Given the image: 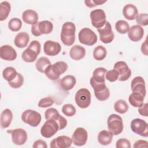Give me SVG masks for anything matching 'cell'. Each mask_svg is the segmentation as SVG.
<instances>
[{"mask_svg": "<svg viewBox=\"0 0 148 148\" xmlns=\"http://www.w3.org/2000/svg\"><path fill=\"white\" fill-rule=\"evenodd\" d=\"M76 26L72 22L68 21L63 24L61 31V40L66 46L72 45L75 40Z\"/></svg>", "mask_w": 148, "mask_h": 148, "instance_id": "cell-1", "label": "cell"}, {"mask_svg": "<svg viewBox=\"0 0 148 148\" xmlns=\"http://www.w3.org/2000/svg\"><path fill=\"white\" fill-rule=\"evenodd\" d=\"M68 64L64 61H58L50 65L45 70V75L51 80H56L68 69Z\"/></svg>", "mask_w": 148, "mask_h": 148, "instance_id": "cell-2", "label": "cell"}, {"mask_svg": "<svg viewBox=\"0 0 148 148\" xmlns=\"http://www.w3.org/2000/svg\"><path fill=\"white\" fill-rule=\"evenodd\" d=\"M40 52V43L36 40H32L21 54L22 59L26 62H33Z\"/></svg>", "mask_w": 148, "mask_h": 148, "instance_id": "cell-3", "label": "cell"}, {"mask_svg": "<svg viewBox=\"0 0 148 148\" xmlns=\"http://www.w3.org/2000/svg\"><path fill=\"white\" fill-rule=\"evenodd\" d=\"M108 128L113 135L120 134L124 128L123 119L121 117L116 114H110L107 120Z\"/></svg>", "mask_w": 148, "mask_h": 148, "instance_id": "cell-4", "label": "cell"}, {"mask_svg": "<svg viewBox=\"0 0 148 148\" xmlns=\"http://www.w3.org/2000/svg\"><path fill=\"white\" fill-rule=\"evenodd\" d=\"M90 83L94 89L95 96L98 100L100 101H105L109 98L110 96V91L109 88L105 85V82H97L91 77Z\"/></svg>", "mask_w": 148, "mask_h": 148, "instance_id": "cell-5", "label": "cell"}, {"mask_svg": "<svg viewBox=\"0 0 148 148\" xmlns=\"http://www.w3.org/2000/svg\"><path fill=\"white\" fill-rule=\"evenodd\" d=\"M75 100L76 105L82 109L88 108L91 101V95L90 91L85 88H82L77 91Z\"/></svg>", "mask_w": 148, "mask_h": 148, "instance_id": "cell-6", "label": "cell"}, {"mask_svg": "<svg viewBox=\"0 0 148 148\" xmlns=\"http://www.w3.org/2000/svg\"><path fill=\"white\" fill-rule=\"evenodd\" d=\"M53 29V23L48 20L39 21L32 25L31 31L35 36H39L42 34H50Z\"/></svg>", "mask_w": 148, "mask_h": 148, "instance_id": "cell-7", "label": "cell"}, {"mask_svg": "<svg viewBox=\"0 0 148 148\" xmlns=\"http://www.w3.org/2000/svg\"><path fill=\"white\" fill-rule=\"evenodd\" d=\"M78 38L80 43L87 46H92L98 40L96 34L88 28H83L79 32Z\"/></svg>", "mask_w": 148, "mask_h": 148, "instance_id": "cell-8", "label": "cell"}, {"mask_svg": "<svg viewBox=\"0 0 148 148\" xmlns=\"http://www.w3.org/2000/svg\"><path fill=\"white\" fill-rule=\"evenodd\" d=\"M21 120L25 123L31 127H37L42 120L41 114L34 110L27 109L24 111L21 114Z\"/></svg>", "mask_w": 148, "mask_h": 148, "instance_id": "cell-9", "label": "cell"}, {"mask_svg": "<svg viewBox=\"0 0 148 148\" xmlns=\"http://www.w3.org/2000/svg\"><path fill=\"white\" fill-rule=\"evenodd\" d=\"M59 130V125L55 120H47L40 129V134L46 138L52 137Z\"/></svg>", "mask_w": 148, "mask_h": 148, "instance_id": "cell-10", "label": "cell"}, {"mask_svg": "<svg viewBox=\"0 0 148 148\" xmlns=\"http://www.w3.org/2000/svg\"><path fill=\"white\" fill-rule=\"evenodd\" d=\"M131 129L133 132L141 136H148V124L141 119H133L131 122Z\"/></svg>", "mask_w": 148, "mask_h": 148, "instance_id": "cell-11", "label": "cell"}, {"mask_svg": "<svg viewBox=\"0 0 148 148\" xmlns=\"http://www.w3.org/2000/svg\"><path fill=\"white\" fill-rule=\"evenodd\" d=\"M90 18L92 25L96 28L99 29L104 26L106 20L105 12L101 9H97L90 12Z\"/></svg>", "mask_w": 148, "mask_h": 148, "instance_id": "cell-12", "label": "cell"}, {"mask_svg": "<svg viewBox=\"0 0 148 148\" xmlns=\"http://www.w3.org/2000/svg\"><path fill=\"white\" fill-rule=\"evenodd\" d=\"M113 69L119 73L118 80L120 82L127 80L131 76V71L127 64L123 61L116 62L113 66Z\"/></svg>", "mask_w": 148, "mask_h": 148, "instance_id": "cell-13", "label": "cell"}, {"mask_svg": "<svg viewBox=\"0 0 148 148\" xmlns=\"http://www.w3.org/2000/svg\"><path fill=\"white\" fill-rule=\"evenodd\" d=\"M99 34L100 40L103 43H111L114 37L112 29V26L109 21H106L104 26L101 28L97 29Z\"/></svg>", "mask_w": 148, "mask_h": 148, "instance_id": "cell-14", "label": "cell"}, {"mask_svg": "<svg viewBox=\"0 0 148 148\" xmlns=\"http://www.w3.org/2000/svg\"><path fill=\"white\" fill-rule=\"evenodd\" d=\"M88 139V133L87 131L82 127L77 128L72 136L73 143L77 146H84Z\"/></svg>", "mask_w": 148, "mask_h": 148, "instance_id": "cell-15", "label": "cell"}, {"mask_svg": "<svg viewBox=\"0 0 148 148\" xmlns=\"http://www.w3.org/2000/svg\"><path fill=\"white\" fill-rule=\"evenodd\" d=\"M7 132L11 134L12 142L16 145H23L27 140V133L23 128L8 130Z\"/></svg>", "mask_w": 148, "mask_h": 148, "instance_id": "cell-16", "label": "cell"}, {"mask_svg": "<svg viewBox=\"0 0 148 148\" xmlns=\"http://www.w3.org/2000/svg\"><path fill=\"white\" fill-rule=\"evenodd\" d=\"M131 88L132 92H138L143 97L146 95V86L143 78L141 76L134 77L131 83Z\"/></svg>", "mask_w": 148, "mask_h": 148, "instance_id": "cell-17", "label": "cell"}, {"mask_svg": "<svg viewBox=\"0 0 148 148\" xmlns=\"http://www.w3.org/2000/svg\"><path fill=\"white\" fill-rule=\"evenodd\" d=\"M61 50L60 44L53 40H47L43 45V51L46 55L49 56H56Z\"/></svg>", "mask_w": 148, "mask_h": 148, "instance_id": "cell-18", "label": "cell"}, {"mask_svg": "<svg viewBox=\"0 0 148 148\" xmlns=\"http://www.w3.org/2000/svg\"><path fill=\"white\" fill-rule=\"evenodd\" d=\"M72 139L66 135H61L53 139L50 142L51 148H68L71 146Z\"/></svg>", "mask_w": 148, "mask_h": 148, "instance_id": "cell-19", "label": "cell"}, {"mask_svg": "<svg viewBox=\"0 0 148 148\" xmlns=\"http://www.w3.org/2000/svg\"><path fill=\"white\" fill-rule=\"evenodd\" d=\"M0 57L4 60L12 61L17 58V53L10 45H3L0 47Z\"/></svg>", "mask_w": 148, "mask_h": 148, "instance_id": "cell-20", "label": "cell"}, {"mask_svg": "<svg viewBox=\"0 0 148 148\" xmlns=\"http://www.w3.org/2000/svg\"><path fill=\"white\" fill-rule=\"evenodd\" d=\"M144 35L143 28L139 25H134L131 27L128 31V36L132 42L140 40Z\"/></svg>", "mask_w": 148, "mask_h": 148, "instance_id": "cell-21", "label": "cell"}, {"mask_svg": "<svg viewBox=\"0 0 148 148\" xmlns=\"http://www.w3.org/2000/svg\"><path fill=\"white\" fill-rule=\"evenodd\" d=\"M21 17L23 21L28 24L32 25L38 22V14L36 11L32 9L25 10Z\"/></svg>", "mask_w": 148, "mask_h": 148, "instance_id": "cell-22", "label": "cell"}, {"mask_svg": "<svg viewBox=\"0 0 148 148\" xmlns=\"http://www.w3.org/2000/svg\"><path fill=\"white\" fill-rule=\"evenodd\" d=\"M86 55V49L82 46L75 45L72 46L69 51V56L73 60H80Z\"/></svg>", "mask_w": 148, "mask_h": 148, "instance_id": "cell-23", "label": "cell"}, {"mask_svg": "<svg viewBox=\"0 0 148 148\" xmlns=\"http://www.w3.org/2000/svg\"><path fill=\"white\" fill-rule=\"evenodd\" d=\"M124 17L128 20H134L138 14L137 8L133 4H127L123 9Z\"/></svg>", "mask_w": 148, "mask_h": 148, "instance_id": "cell-24", "label": "cell"}, {"mask_svg": "<svg viewBox=\"0 0 148 148\" xmlns=\"http://www.w3.org/2000/svg\"><path fill=\"white\" fill-rule=\"evenodd\" d=\"M76 83V79L73 75H68L65 76L60 81L61 88L64 91H69L72 90Z\"/></svg>", "mask_w": 148, "mask_h": 148, "instance_id": "cell-25", "label": "cell"}, {"mask_svg": "<svg viewBox=\"0 0 148 148\" xmlns=\"http://www.w3.org/2000/svg\"><path fill=\"white\" fill-rule=\"evenodd\" d=\"M29 40V35L27 32H21L17 34L15 36L14 43L16 47L18 48H24L27 46Z\"/></svg>", "mask_w": 148, "mask_h": 148, "instance_id": "cell-26", "label": "cell"}, {"mask_svg": "<svg viewBox=\"0 0 148 148\" xmlns=\"http://www.w3.org/2000/svg\"><path fill=\"white\" fill-rule=\"evenodd\" d=\"M13 119V113L10 109H5L3 110L1 114V125L2 128H8Z\"/></svg>", "mask_w": 148, "mask_h": 148, "instance_id": "cell-27", "label": "cell"}, {"mask_svg": "<svg viewBox=\"0 0 148 148\" xmlns=\"http://www.w3.org/2000/svg\"><path fill=\"white\" fill-rule=\"evenodd\" d=\"M113 139V134L109 131L102 130L98 135V142L103 146H106L111 143Z\"/></svg>", "mask_w": 148, "mask_h": 148, "instance_id": "cell-28", "label": "cell"}, {"mask_svg": "<svg viewBox=\"0 0 148 148\" xmlns=\"http://www.w3.org/2000/svg\"><path fill=\"white\" fill-rule=\"evenodd\" d=\"M144 98V97L138 92H132L128 97V101L132 106L139 108L143 104Z\"/></svg>", "mask_w": 148, "mask_h": 148, "instance_id": "cell-29", "label": "cell"}, {"mask_svg": "<svg viewBox=\"0 0 148 148\" xmlns=\"http://www.w3.org/2000/svg\"><path fill=\"white\" fill-rule=\"evenodd\" d=\"M50 65H51V62L48 58L46 57H41L36 60L35 67L39 72L45 73V70Z\"/></svg>", "mask_w": 148, "mask_h": 148, "instance_id": "cell-30", "label": "cell"}, {"mask_svg": "<svg viewBox=\"0 0 148 148\" xmlns=\"http://www.w3.org/2000/svg\"><path fill=\"white\" fill-rule=\"evenodd\" d=\"M107 70L102 67H99L93 71L91 78L97 82H105V74Z\"/></svg>", "mask_w": 148, "mask_h": 148, "instance_id": "cell-31", "label": "cell"}, {"mask_svg": "<svg viewBox=\"0 0 148 148\" xmlns=\"http://www.w3.org/2000/svg\"><path fill=\"white\" fill-rule=\"evenodd\" d=\"M11 10V5L8 1H3L0 3V21L7 18Z\"/></svg>", "mask_w": 148, "mask_h": 148, "instance_id": "cell-32", "label": "cell"}, {"mask_svg": "<svg viewBox=\"0 0 148 148\" xmlns=\"http://www.w3.org/2000/svg\"><path fill=\"white\" fill-rule=\"evenodd\" d=\"M18 73L16 70L11 66L5 68L2 72V76L5 80L7 82H10L12 81L17 76Z\"/></svg>", "mask_w": 148, "mask_h": 148, "instance_id": "cell-33", "label": "cell"}, {"mask_svg": "<svg viewBox=\"0 0 148 148\" xmlns=\"http://www.w3.org/2000/svg\"><path fill=\"white\" fill-rule=\"evenodd\" d=\"M107 51L105 47L101 45L97 46L93 51V57L97 61L103 60L106 56Z\"/></svg>", "mask_w": 148, "mask_h": 148, "instance_id": "cell-34", "label": "cell"}, {"mask_svg": "<svg viewBox=\"0 0 148 148\" xmlns=\"http://www.w3.org/2000/svg\"><path fill=\"white\" fill-rule=\"evenodd\" d=\"M114 109L120 114H124L128 110V105L124 100L119 99L114 104Z\"/></svg>", "mask_w": 148, "mask_h": 148, "instance_id": "cell-35", "label": "cell"}, {"mask_svg": "<svg viewBox=\"0 0 148 148\" xmlns=\"http://www.w3.org/2000/svg\"><path fill=\"white\" fill-rule=\"evenodd\" d=\"M115 28L119 33L121 34H125L128 32L130 29V25L126 21L120 20H118L116 23Z\"/></svg>", "mask_w": 148, "mask_h": 148, "instance_id": "cell-36", "label": "cell"}, {"mask_svg": "<svg viewBox=\"0 0 148 148\" xmlns=\"http://www.w3.org/2000/svg\"><path fill=\"white\" fill-rule=\"evenodd\" d=\"M22 27L21 20L17 17L10 19L8 23V28L13 32L18 31Z\"/></svg>", "mask_w": 148, "mask_h": 148, "instance_id": "cell-37", "label": "cell"}, {"mask_svg": "<svg viewBox=\"0 0 148 148\" xmlns=\"http://www.w3.org/2000/svg\"><path fill=\"white\" fill-rule=\"evenodd\" d=\"M60 116L61 115L60 114L58 111L53 108L47 109L45 113V117L46 120L53 119L57 121Z\"/></svg>", "mask_w": 148, "mask_h": 148, "instance_id": "cell-38", "label": "cell"}, {"mask_svg": "<svg viewBox=\"0 0 148 148\" xmlns=\"http://www.w3.org/2000/svg\"><path fill=\"white\" fill-rule=\"evenodd\" d=\"M62 112L66 116L72 117L76 114V110L73 105L66 103L63 105L62 108Z\"/></svg>", "mask_w": 148, "mask_h": 148, "instance_id": "cell-39", "label": "cell"}, {"mask_svg": "<svg viewBox=\"0 0 148 148\" xmlns=\"http://www.w3.org/2000/svg\"><path fill=\"white\" fill-rule=\"evenodd\" d=\"M24 83V77L21 73H18L17 76L12 81L9 82V85L13 88H20Z\"/></svg>", "mask_w": 148, "mask_h": 148, "instance_id": "cell-40", "label": "cell"}, {"mask_svg": "<svg viewBox=\"0 0 148 148\" xmlns=\"http://www.w3.org/2000/svg\"><path fill=\"white\" fill-rule=\"evenodd\" d=\"M135 19L136 23L140 26L148 25V14L147 13H140L137 15Z\"/></svg>", "mask_w": 148, "mask_h": 148, "instance_id": "cell-41", "label": "cell"}, {"mask_svg": "<svg viewBox=\"0 0 148 148\" xmlns=\"http://www.w3.org/2000/svg\"><path fill=\"white\" fill-rule=\"evenodd\" d=\"M54 101L53 99L51 97H45L43 98H42L40 99V101L38 102V107L42 108H46L50 107L52 106L54 103Z\"/></svg>", "mask_w": 148, "mask_h": 148, "instance_id": "cell-42", "label": "cell"}, {"mask_svg": "<svg viewBox=\"0 0 148 148\" xmlns=\"http://www.w3.org/2000/svg\"><path fill=\"white\" fill-rule=\"evenodd\" d=\"M105 78L106 79V80H108L110 82H114L117 80H118L119 73L114 69L108 71L106 72L105 74Z\"/></svg>", "mask_w": 148, "mask_h": 148, "instance_id": "cell-43", "label": "cell"}, {"mask_svg": "<svg viewBox=\"0 0 148 148\" xmlns=\"http://www.w3.org/2000/svg\"><path fill=\"white\" fill-rule=\"evenodd\" d=\"M131 145L129 140L126 138H120L116 143V148H131Z\"/></svg>", "mask_w": 148, "mask_h": 148, "instance_id": "cell-44", "label": "cell"}, {"mask_svg": "<svg viewBox=\"0 0 148 148\" xmlns=\"http://www.w3.org/2000/svg\"><path fill=\"white\" fill-rule=\"evenodd\" d=\"M106 1L102 0H86L84 1V3L86 6L88 8H94L97 5H101L106 2Z\"/></svg>", "mask_w": 148, "mask_h": 148, "instance_id": "cell-45", "label": "cell"}, {"mask_svg": "<svg viewBox=\"0 0 148 148\" xmlns=\"http://www.w3.org/2000/svg\"><path fill=\"white\" fill-rule=\"evenodd\" d=\"M148 146V142L145 140H138L134 144V148L145 147L147 148Z\"/></svg>", "mask_w": 148, "mask_h": 148, "instance_id": "cell-46", "label": "cell"}, {"mask_svg": "<svg viewBox=\"0 0 148 148\" xmlns=\"http://www.w3.org/2000/svg\"><path fill=\"white\" fill-rule=\"evenodd\" d=\"M147 107H148V104L147 103H143L140 107L138 108V112L139 113L145 117H147L148 114H147Z\"/></svg>", "mask_w": 148, "mask_h": 148, "instance_id": "cell-47", "label": "cell"}, {"mask_svg": "<svg viewBox=\"0 0 148 148\" xmlns=\"http://www.w3.org/2000/svg\"><path fill=\"white\" fill-rule=\"evenodd\" d=\"M32 147L34 148H47V145L44 140L39 139L34 142Z\"/></svg>", "mask_w": 148, "mask_h": 148, "instance_id": "cell-48", "label": "cell"}, {"mask_svg": "<svg viewBox=\"0 0 148 148\" xmlns=\"http://www.w3.org/2000/svg\"><path fill=\"white\" fill-rule=\"evenodd\" d=\"M141 51L143 54L145 56H147L148 55V46H147V38L145 40V42L142 44L141 47Z\"/></svg>", "mask_w": 148, "mask_h": 148, "instance_id": "cell-49", "label": "cell"}]
</instances>
